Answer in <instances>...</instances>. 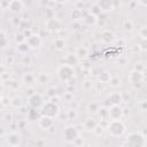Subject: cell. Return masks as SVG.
I'll list each match as a JSON object with an SVG mask.
<instances>
[{
  "mask_svg": "<svg viewBox=\"0 0 147 147\" xmlns=\"http://www.w3.org/2000/svg\"><path fill=\"white\" fill-rule=\"evenodd\" d=\"M138 3H139L140 6H142V7H146V5H147L146 0H138Z\"/></svg>",
  "mask_w": 147,
  "mask_h": 147,
  "instance_id": "cell-25",
  "label": "cell"
},
{
  "mask_svg": "<svg viewBox=\"0 0 147 147\" xmlns=\"http://www.w3.org/2000/svg\"><path fill=\"white\" fill-rule=\"evenodd\" d=\"M130 83L132 84V86L134 88H139L140 85L142 84L144 82V74L141 71H138V70H133L131 74H130Z\"/></svg>",
  "mask_w": 147,
  "mask_h": 147,
  "instance_id": "cell-5",
  "label": "cell"
},
{
  "mask_svg": "<svg viewBox=\"0 0 147 147\" xmlns=\"http://www.w3.org/2000/svg\"><path fill=\"white\" fill-rule=\"evenodd\" d=\"M56 2H59V3H65V2H68L69 0H55Z\"/></svg>",
  "mask_w": 147,
  "mask_h": 147,
  "instance_id": "cell-26",
  "label": "cell"
},
{
  "mask_svg": "<svg viewBox=\"0 0 147 147\" xmlns=\"http://www.w3.org/2000/svg\"><path fill=\"white\" fill-rule=\"evenodd\" d=\"M54 44H55V47H56L57 49H62V48L64 47V45H65V42H64V40H63L62 38H57Z\"/></svg>",
  "mask_w": 147,
  "mask_h": 147,
  "instance_id": "cell-20",
  "label": "cell"
},
{
  "mask_svg": "<svg viewBox=\"0 0 147 147\" xmlns=\"http://www.w3.org/2000/svg\"><path fill=\"white\" fill-rule=\"evenodd\" d=\"M147 141H146V137L142 132L140 131H136V132H131L130 134L126 136L125 141L122 144L123 146H130V147H137V146H146Z\"/></svg>",
  "mask_w": 147,
  "mask_h": 147,
  "instance_id": "cell-1",
  "label": "cell"
},
{
  "mask_svg": "<svg viewBox=\"0 0 147 147\" xmlns=\"http://www.w3.org/2000/svg\"><path fill=\"white\" fill-rule=\"evenodd\" d=\"M46 26H47V30L49 31H57L61 28V23L55 18H48L46 22Z\"/></svg>",
  "mask_w": 147,
  "mask_h": 147,
  "instance_id": "cell-12",
  "label": "cell"
},
{
  "mask_svg": "<svg viewBox=\"0 0 147 147\" xmlns=\"http://www.w3.org/2000/svg\"><path fill=\"white\" fill-rule=\"evenodd\" d=\"M8 8L11 13H21L23 9V3L20 0H11L8 5Z\"/></svg>",
  "mask_w": 147,
  "mask_h": 147,
  "instance_id": "cell-11",
  "label": "cell"
},
{
  "mask_svg": "<svg viewBox=\"0 0 147 147\" xmlns=\"http://www.w3.org/2000/svg\"><path fill=\"white\" fill-rule=\"evenodd\" d=\"M63 137H64V139L67 140V141H75L76 139H78L79 137H78V131L76 130V127L75 126H72V125H69V126H67L65 129H64V131H63Z\"/></svg>",
  "mask_w": 147,
  "mask_h": 147,
  "instance_id": "cell-6",
  "label": "cell"
},
{
  "mask_svg": "<svg viewBox=\"0 0 147 147\" xmlns=\"http://www.w3.org/2000/svg\"><path fill=\"white\" fill-rule=\"evenodd\" d=\"M22 103V99L20 96H14L11 100H10V105H13L14 107H20Z\"/></svg>",
  "mask_w": 147,
  "mask_h": 147,
  "instance_id": "cell-19",
  "label": "cell"
},
{
  "mask_svg": "<svg viewBox=\"0 0 147 147\" xmlns=\"http://www.w3.org/2000/svg\"><path fill=\"white\" fill-rule=\"evenodd\" d=\"M0 83H1V77H0Z\"/></svg>",
  "mask_w": 147,
  "mask_h": 147,
  "instance_id": "cell-28",
  "label": "cell"
},
{
  "mask_svg": "<svg viewBox=\"0 0 147 147\" xmlns=\"http://www.w3.org/2000/svg\"><path fill=\"white\" fill-rule=\"evenodd\" d=\"M44 116H48L51 118L55 117L59 115V107L55 105V102H46L42 105V110H41Z\"/></svg>",
  "mask_w": 147,
  "mask_h": 147,
  "instance_id": "cell-4",
  "label": "cell"
},
{
  "mask_svg": "<svg viewBox=\"0 0 147 147\" xmlns=\"http://www.w3.org/2000/svg\"><path fill=\"white\" fill-rule=\"evenodd\" d=\"M77 55H78L79 57H84V56H86V55H87V49H86L85 47H80V48H78V51H77Z\"/></svg>",
  "mask_w": 147,
  "mask_h": 147,
  "instance_id": "cell-22",
  "label": "cell"
},
{
  "mask_svg": "<svg viewBox=\"0 0 147 147\" xmlns=\"http://www.w3.org/2000/svg\"><path fill=\"white\" fill-rule=\"evenodd\" d=\"M100 38L105 44H110V42H113L115 40V36L110 30H103L100 33Z\"/></svg>",
  "mask_w": 147,
  "mask_h": 147,
  "instance_id": "cell-9",
  "label": "cell"
},
{
  "mask_svg": "<svg viewBox=\"0 0 147 147\" xmlns=\"http://www.w3.org/2000/svg\"><path fill=\"white\" fill-rule=\"evenodd\" d=\"M95 125H96V122H95L94 119H91V118H90V119H87V121L84 123L85 129H87V130H90V131H91V130L93 131V129L95 127Z\"/></svg>",
  "mask_w": 147,
  "mask_h": 147,
  "instance_id": "cell-18",
  "label": "cell"
},
{
  "mask_svg": "<svg viewBox=\"0 0 147 147\" xmlns=\"http://www.w3.org/2000/svg\"><path fill=\"white\" fill-rule=\"evenodd\" d=\"M23 80L26 85H32L33 82H34V76L31 74V72H26L24 76H23Z\"/></svg>",
  "mask_w": 147,
  "mask_h": 147,
  "instance_id": "cell-17",
  "label": "cell"
},
{
  "mask_svg": "<svg viewBox=\"0 0 147 147\" xmlns=\"http://www.w3.org/2000/svg\"><path fill=\"white\" fill-rule=\"evenodd\" d=\"M26 44L32 47V48H36V47H39L41 45V39L38 34H31L26 38Z\"/></svg>",
  "mask_w": 147,
  "mask_h": 147,
  "instance_id": "cell-8",
  "label": "cell"
},
{
  "mask_svg": "<svg viewBox=\"0 0 147 147\" xmlns=\"http://www.w3.org/2000/svg\"><path fill=\"white\" fill-rule=\"evenodd\" d=\"M7 144L8 145H20L21 144V134L16 133V132H11L6 137Z\"/></svg>",
  "mask_w": 147,
  "mask_h": 147,
  "instance_id": "cell-10",
  "label": "cell"
},
{
  "mask_svg": "<svg viewBox=\"0 0 147 147\" xmlns=\"http://www.w3.org/2000/svg\"><path fill=\"white\" fill-rule=\"evenodd\" d=\"M147 28L146 26H142L140 30H139V36L141 37V39L142 40H146V38H147Z\"/></svg>",
  "mask_w": 147,
  "mask_h": 147,
  "instance_id": "cell-21",
  "label": "cell"
},
{
  "mask_svg": "<svg viewBox=\"0 0 147 147\" xmlns=\"http://www.w3.org/2000/svg\"><path fill=\"white\" fill-rule=\"evenodd\" d=\"M123 29H124V31H126V32H131L132 30H133V23H132V21L131 20H124L123 21Z\"/></svg>",
  "mask_w": 147,
  "mask_h": 147,
  "instance_id": "cell-16",
  "label": "cell"
},
{
  "mask_svg": "<svg viewBox=\"0 0 147 147\" xmlns=\"http://www.w3.org/2000/svg\"><path fill=\"white\" fill-rule=\"evenodd\" d=\"M30 105H31L32 107H34V108L40 107V106L42 105V99H41V96H40L39 94H33V95L31 96V99H30Z\"/></svg>",
  "mask_w": 147,
  "mask_h": 147,
  "instance_id": "cell-15",
  "label": "cell"
},
{
  "mask_svg": "<svg viewBox=\"0 0 147 147\" xmlns=\"http://www.w3.org/2000/svg\"><path fill=\"white\" fill-rule=\"evenodd\" d=\"M2 107H3V106H2V102H1V101H0V110H1V109H2Z\"/></svg>",
  "mask_w": 147,
  "mask_h": 147,
  "instance_id": "cell-27",
  "label": "cell"
},
{
  "mask_svg": "<svg viewBox=\"0 0 147 147\" xmlns=\"http://www.w3.org/2000/svg\"><path fill=\"white\" fill-rule=\"evenodd\" d=\"M123 116V109L121 106H118L117 103L113 105L109 109H108V117L110 119H119Z\"/></svg>",
  "mask_w": 147,
  "mask_h": 147,
  "instance_id": "cell-7",
  "label": "cell"
},
{
  "mask_svg": "<svg viewBox=\"0 0 147 147\" xmlns=\"http://www.w3.org/2000/svg\"><path fill=\"white\" fill-rule=\"evenodd\" d=\"M57 76L61 80L68 82L75 76V69L71 64H62L57 69Z\"/></svg>",
  "mask_w": 147,
  "mask_h": 147,
  "instance_id": "cell-3",
  "label": "cell"
},
{
  "mask_svg": "<svg viewBox=\"0 0 147 147\" xmlns=\"http://www.w3.org/2000/svg\"><path fill=\"white\" fill-rule=\"evenodd\" d=\"M138 106L140 107V111H145V110H146V101H145V100L140 101V102L138 103Z\"/></svg>",
  "mask_w": 147,
  "mask_h": 147,
  "instance_id": "cell-23",
  "label": "cell"
},
{
  "mask_svg": "<svg viewBox=\"0 0 147 147\" xmlns=\"http://www.w3.org/2000/svg\"><path fill=\"white\" fill-rule=\"evenodd\" d=\"M96 6L101 10H110L113 8V0H99Z\"/></svg>",
  "mask_w": 147,
  "mask_h": 147,
  "instance_id": "cell-13",
  "label": "cell"
},
{
  "mask_svg": "<svg viewBox=\"0 0 147 147\" xmlns=\"http://www.w3.org/2000/svg\"><path fill=\"white\" fill-rule=\"evenodd\" d=\"M107 130H108V133L111 137H115L116 138V137L123 136L124 132H125V130H126V127H125L124 123L119 118V119H110Z\"/></svg>",
  "mask_w": 147,
  "mask_h": 147,
  "instance_id": "cell-2",
  "label": "cell"
},
{
  "mask_svg": "<svg viewBox=\"0 0 147 147\" xmlns=\"http://www.w3.org/2000/svg\"><path fill=\"white\" fill-rule=\"evenodd\" d=\"M39 126L40 127H42V129H48L49 126H52V124H53V119L51 118V117H48V116H44L42 115V117L39 119Z\"/></svg>",
  "mask_w": 147,
  "mask_h": 147,
  "instance_id": "cell-14",
  "label": "cell"
},
{
  "mask_svg": "<svg viewBox=\"0 0 147 147\" xmlns=\"http://www.w3.org/2000/svg\"><path fill=\"white\" fill-rule=\"evenodd\" d=\"M88 108H90V109H92V108H93V109H94V113H95V111L99 109V108H98V105H95V103H90Z\"/></svg>",
  "mask_w": 147,
  "mask_h": 147,
  "instance_id": "cell-24",
  "label": "cell"
}]
</instances>
